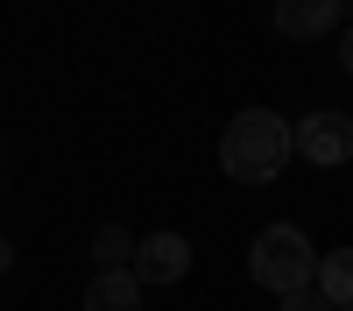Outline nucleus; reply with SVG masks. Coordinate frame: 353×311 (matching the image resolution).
Listing matches in <instances>:
<instances>
[{"label":"nucleus","mask_w":353,"mask_h":311,"mask_svg":"<svg viewBox=\"0 0 353 311\" xmlns=\"http://www.w3.org/2000/svg\"><path fill=\"white\" fill-rule=\"evenodd\" d=\"M134 234H128V226H99V234H92V262L99 269H134Z\"/></svg>","instance_id":"6e6552de"},{"label":"nucleus","mask_w":353,"mask_h":311,"mask_svg":"<svg viewBox=\"0 0 353 311\" xmlns=\"http://www.w3.org/2000/svg\"><path fill=\"white\" fill-rule=\"evenodd\" d=\"M346 21V0H276V36L290 43H318Z\"/></svg>","instance_id":"20e7f679"},{"label":"nucleus","mask_w":353,"mask_h":311,"mask_svg":"<svg viewBox=\"0 0 353 311\" xmlns=\"http://www.w3.org/2000/svg\"><path fill=\"white\" fill-rule=\"evenodd\" d=\"M0 198H8V170H0Z\"/></svg>","instance_id":"f8f14e48"},{"label":"nucleus","mask_w":353,"mask_h":311,"mask_svg":"<svg viewBox=\"0 0 353 311\" xmlns=\"http://www.w3.org/2000/svg\"><path fill=\"white\" fill-rule=\"evenodd\" d=\"M8 269H14V241L0 234V276H8Z\"/></svg>","instance_id":"9d476101"},{"label":"nucleus","mask_w":353,"mask_h":311,"mask_svg":"<svg viewBox=\"0 0 353 311\" xmlns=\"http://www.w3.org/2000/svg\"><path fill=\"white\" fill-rule=\"evenodd\" d=\"M297 156L318 163V170H339V163L353 156V121H346V113H332V106L304 113V121H297Z\"/></svg>","instance_id":"7ed1b4c3"},{"label":"nucleus","mask_w":353,"mask_h":311,"mask_svg":"<svg viewBox=\"0 0 353 311\" xmlns=\"http://www.w3.org/2000/svg\"><path fill=\"white\" fill-rule=\"evenodd\" d=\"M134 276L141 283H184L191 276V241L184 234H149L134 248Z\"/></svg>","instance_id":"39448f33"},{"label":"nucleus","mask_w":353,"mask_h":311,"mask_svg":"<svg viewBox=\"0 0 353 311\" xmlns=\"http://www.w3.org/2000/svg\"><path fill=\"white\" fill-rule=\"evenodd\" d=\"M276 311H332V304H325V297H318V283H311V290H297V297H283Z\"/></svg>","instance_id":"1a4fd4ad"},{"label":"nucleus","mask_w":353,"mask_h":311,"mask_svg":"<svg viewBox=\"0 0 353 311\" xmlns=\"http://www.w3.org/2000/svg\"><path fill=\"white\" fill-rule=\"evenodd\" d=\"M339 64H346V78H353V28H346V43H339Z\"/></svg>","instance_id":"9b49d317"},{"label":"nucleus","mask_w":353,"mask_h":311,"mask_svg":"<svg viewBox=\"0 0 353 311\" xmlns=\"http://www.w3.org/2000/svg\"><path fill=\"white\" fill-rule=\"evenodd\" d=\"M248 276L269 297H297L318 283V248L304 241V226H261L254 248H248Z\"/></svg>","instance_id":"f03ea898"},{"label":"nucleus","mask_w":353,"mask_h":311,"mask_svg":"<svg viewBox=\"0 0 353 311\" xmlns=\"http://www.w3.org/2000/svg\"><path fill=\"white\" fill-rule=\"evenodd\" d=\"M318 297H325L332 311H353V248L318 254Z\"/></svg>","instance_id":"0eeeda50"},{"label":"nucleus","mask_w":353,"mask_h":311,"mask_svg":"<svg viewBox=\"0 0 353 311\" xmlns=\"http://www.w3.org/2000/svg\"><path fill=\"white\" fill-rule=\"evenodd\" d=\"M141 283L134 269H99L92 283H85V311H141Z\"/></svg>","instance_id":"423d86ee"},{"label":"nucleus","mask_w":353,"mask_h":311,"mask_svg":"<svg viewBox=\"0 0 353 311\" xmlns=\"http://www.w3.org/2000/svg\"><path fill=\"white\" fill-rule=\"evenodd\" d=\"M290 156H297V128L283 121V113L269 106H248V113H233L226 134H219V170L233 184H276Z\"/></svg>","instance_id":"f257e3e1"}]
</instances>
